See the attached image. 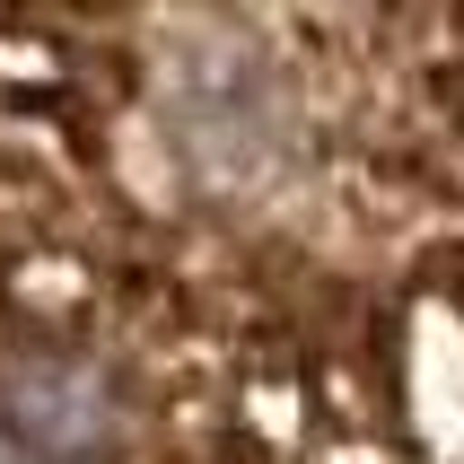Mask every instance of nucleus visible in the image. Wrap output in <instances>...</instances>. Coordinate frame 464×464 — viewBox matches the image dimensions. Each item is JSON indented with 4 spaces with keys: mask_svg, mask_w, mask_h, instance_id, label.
I'll use <instances>...</instances> for the list:
<instances>
[{
    "mask_svg": "<svg viewBox=\"0 0 464 464\" xmlns=\"http://www.w3.org/2000/svg\"><path fill=\"white\" fill-rule=\"evenodd\" d=\"M0 456L464 464V9H0Z\"/></svg>",
    "mask_w": 464,
    "mask_h": 464,
    "instance_id": "1",
    "label": "nucleus"
}]
</instances>
